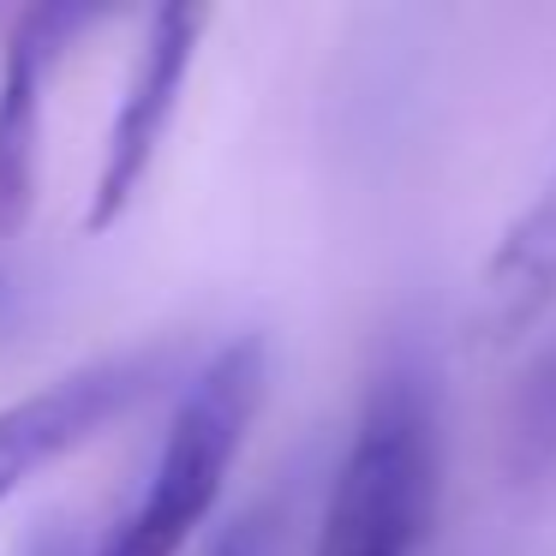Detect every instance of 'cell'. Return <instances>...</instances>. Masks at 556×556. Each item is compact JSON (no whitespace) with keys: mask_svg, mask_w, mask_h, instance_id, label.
Returning a JSON list of instances; mask_svg holds the SVG:
<instances>
[{"mask_svg":"<svg viewBox=\"0 0 556 556\" xmlns=\"http://www.w3.org/2000/svg\"><path fill=\"white\" fill-rule=\"evenodd\" d=\"M264 395H269V341L252 336V329L228 336L186 383L180 407L162 431L144 496L114 520V532L90 556H180L228 491V472L240 460L245 437H252Z\"/></svg>","mask_w":556,"mask_h":556,"instance_id":"cell-2","label":"cell"},{"mask_svg":"<svg viewBox=\"0 0 556 556\" xmlns=\"http://www.w3.org/2000/svg\"><path fill=\"white\" fill-rule=\"evenodd\" d=\"M551 312H556V174L491 245L479 281H472L467 329L484 348H515V341L539 336V324Z\"/></svg>","mask_w":556,"mask_h":556,"instance_id":"cell-6","label":"cell"},{"mask_svg":"<svg viewBox=\"0 0 556 556\" xmlns=\"http://www.w3.org/2000/svg\"><path fill=\"white\" fill-rule=\"evenodd\" d=\"M30 556H85V551H78L73 532H42V539L30 544Z\"/></svg>","mask_w":556,"mask_h":556,"instance_id":"cell-9","label":"cell"},{"mask_svg":"<svg viewBox=\"0 0 556 556\" xmlns=\"http://www.w3.org/2000/svg\"><path fill=\"white\" fill-rule=\"evenodd\" d=\"M443 491L437 389L419 359H389L353 419L312 556H419Z\"/></svg>","mask_w":556,"mask_h":556,"instance_id":"cell-1","label":"cell"},{"mask_svg":"<svg viewBox=\"0 0 556 556\" xmlns=\"http://www.w3.org/2000/svg\"><path fill=\"white\" fill-rule=\"evenodd\" d=\"M503 479L539 491L556 479V336L527 353L503 407Z\"/></svg>","mask_w":556,"mask_h":556,"instance_id":"cell-7","label":"cell"},{"mask_svg":"<svg viewBox=\"0 0 556 556\" xmlns=\"http://www.w3.org/2000/svg\"><path fill=\"white\" fill-rule=\"evenodd\" d=\"M204 30H210V13L204 7H186V0L150 13L144 49H138L132 73H126L121 109H114V126H109V150H102L97 186H90V210H85L90 233H109L138 204V192H144L150 168L162 156V138H168L174 114H180V97H186V78H192Z\"/></svg>","mask_w":556,"mask_h":556,"instance_id":"cell-3","label":"cell"},{"mask_svg":"<svg viewBox=\"0 0 556 556\" xmlns=\"http://www.w3.org/2000/svg\"><path fill=\"white\" fill-rule=\"evenodd\" d=\"M90 7H25L0 49V245L37 210V168H42V97L61 42L90 25Z\"/></svg>","mask_w":556,"mask_h":556,"instance_id":"cell-5","label":"cell"},{"mask_svg":"<svg viewBox=\"0 0 556 556\" xmlns=\"http://www.w3.org/2000/svg\"><path fill=\"white\" fill-rule=\"evenodd\" d=\"M204 556H264V515H245V520H233V527L222 532V539L210 544Z\"/></svg>","mask_w":556,"mask_h":556,"instance_id":"cell-8","label":"cell"},{"mask_svg":"<svg viewBox=\"0 0 556 556\" xmlns=\"http://www.w3.org/2000/svg\"><path fill=\"white\" fill-rule=\"evenodd\" d=\"M162 359L156 353H109L30 395L0 407V508L13 503L37 472L61 467L85 443H97L109 425H121L150 395Z\"/></svg>","mask_w":556,"mask_h":556,"instance_id":"cell-4","label":"cell"},{"mask_svg":"<svg viewBox=\"0 0 556 556\" xmlns=\"http://www.w3.org/2000/svg\"><path fill=\"white\" fill-rule=\"evenodd\" d=\"M0 324H7V276H0Z\"/></svg>","mask_w":556,"mask_h":556,"instance_id":"cell-10","label":"cell"}]
</instances>
